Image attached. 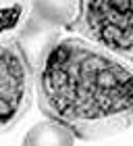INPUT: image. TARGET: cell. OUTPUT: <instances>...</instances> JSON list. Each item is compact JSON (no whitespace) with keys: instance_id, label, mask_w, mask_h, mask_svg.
<instances>
[{"instance_id":"obj_1","label":"cell","mask_w":133,"mask_h":146,"mask_svg":"<svg viewBox=\"0 0 133 146\" xmlns=\"http://www.w3.org/2000/svg\"><path fill=\"white\" fill-rule=\"evenodd\" d=\"M36 102L77 140H104L133 125V63L81 36H61L36 69Z\"/></svg>"},{"instance_id":"obj_2","label":"cell","mask_w":133,"mask_h":146,"mask_svg":"<svg viewBox=\"0 0 133 146\" xmlns=\"http://www.w3.org/2000/svg\"><path fill=\"white\" fill-rule=\"evenodd\" d=\"M66 31L133 63V0H77V17Z\"/></svg>"},{"instance_id":"obj_3","label":"cell","mask_w":133,"mask_h":146,"mask_svg":"<svg viewBox=\"0 0 133 146\" xmlns=\"http://www.w3.org/2000/svg\"><path fill=\"white\" fill-rule=\"evenodd\" d=\"M36 69L17 38L0 40V136L9 134L31 111Z\"/></svg>"},{"instance_id":"obj_4","label":"cell","mask_w":133,"mask_h":146,"mask_svg":"<svg viewBox=\"0 0 133 146\" xmlns=\"http://www.w3.org/2000/svg\"><path fill=\"white\" fill-rule=\"evenodd\" d=\"M61 36H63L61 25H54L42 17H38L36 13H31L27 23L19 31L17 42L21 46V50L25 52V56L29 58V63L33 65V69H38L40 63L44 61L46 52L52 48V44Z\"/></svg>"},{"instance_id":"obj_5","label":"cell","mask_w":133,"mask_h":146,"mask_svg":"<svg viewBox=\"0 0 133 146\" xmlns=\"http://www.w3.org/2000/svg\"><path fill=\"white\" fill-rule=\"evenodd\" d=\"M31 15V0H0V40H15Z\"/></svg>"},{"instance_id":"obj_6","label":"cell","mask_w":133,"mask_h":146,"mask_svg":"<svg viewBox=\"0 0 133 146\" xmlns=\"http://www.w3.org/2000/svg\"><path fill=\"white\" fill-rule=\"evenodd\" d=\"M31 13L69 29L77 17V0H31Z\"/></svg>"},{"instance_id":"obj_7","label":"cell","mask_w":133,"mask_h":146,"mask_svg":"<svg viewBox=\"0 0 133 146\" xmlns=\"http://www.w3.org/2000/svg\"><path fill=\"white\" fill-rule=\"evenodd\" d=\"M77 136L66 127V125L54 121V119H48V121H40L38 125L25 134L23 144H75Z\"/></svg>"}]
</instances>
